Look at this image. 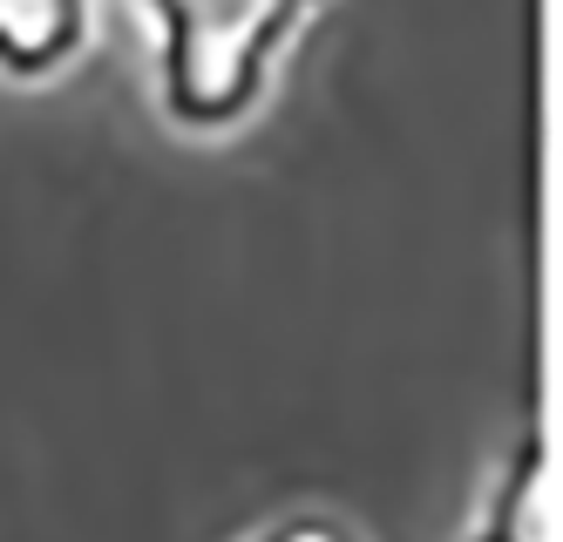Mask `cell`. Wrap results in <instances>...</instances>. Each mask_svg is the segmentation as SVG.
<instances>
[{
  "instance_id": "2",
  "label": "cell",
  "mask_w": 563,
  "mask_h": 542,
  "mask_svg": "<svg viewBox=\"0 0 563 542\" xmlns=\"http://www.w3.org/2000/svg\"><path fill=\"white\" fill-rule=\"evenodd\" d=\"M455 542H556V462L543 428H522L482 468Z\"/></svg>"
},
{
  "instance_id": "3",
  "label": "cell",
  "mask_w": 563,
  "mask_h": 542,
  "mask_svg": "<svg viewBox=\"0 0 563 542\" xmlns=\"http://www.w3.org/2000/svg\"><path fill=\"white\" fill-rule=\"evenodd\" d=\"M102 0H0V81L55 89L89 62Z\"/></svg>"
},
{
  "instance_id": "1",
  "label": "cell",
  "mask_w": 563,
  "mask_h": 542,
  "mask_svg": "<svg viewBox=\"0 0 563 542\" xmlns=\"http://www.w3.org/2000/svg\"><path fill=\"white\" fill-rule=\"evenodd\" d=\"M333 0H136L150 102L184 143H231L265 115L306 27Z\"/></svg>"
},
{
  "instance_id": "4",
  "label": "cell",
  "mask_w": 563,
  "mask_h": 542,
  "mask_svg": "<svg viewBox=\"0 0 563 542\" xmlns=\"http://www.w3.org/2000/svg\"><path fill=\"white\" fill-rule=\"evenodd\" d=\"M231 542H374L346 509H327V502H299V509H278L265 522H252L245 535Z\"/></svg>"
}]
</instances>
